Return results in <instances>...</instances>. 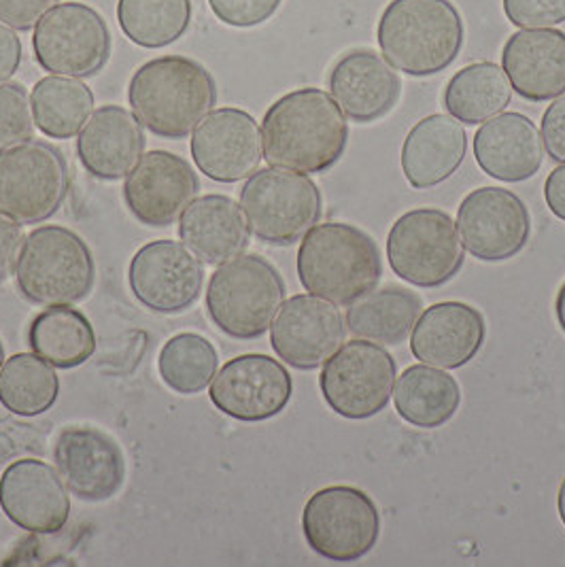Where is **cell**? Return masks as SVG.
<instances>
[{"instance_id":"8d00e7d4","label":"cell","mask_w":565,"mask_h":567,"mask_svg":"<svg viewBox=\"0 0 565 567\" xmlns=\"http://www.w3.org/2000/svg\"><path fill=\"white\" fill-rule=\"evenodd\" d=\"M282 0H208L213 16L232 28H254L268 22Z\"/></svg>"},{"instance_id":"5bb4252c","label":"cell","mask_w":565,"mask_h":567,"mask_svg":"<svg viewBox=\"0 0 565 567\" xmlns=\"http://www.w3.org/2000/svg\"><path fill=\"white\" fill-rule=\"evenodd\" d=\"M294 383L285 365L249 353L228 361L210 381V402L236 421L259 423L285 411Z\"/></svg>"},{"instance_id":"484cf974","label":"cell","mask_w":565,"mask_h":567,"mask_svg":"<svg viewBox=\"0 0 565 567\" xmlns=\"http://www.w3.org/2000/svg\"><path fill=\"white\" fill-rule=\"evenodd\" d=\"M468 152V134L449 115L434 113L412 126L402 145V173L412 189H432L451 179Z\"/></svg>"},{"instance_id":"7c38bea8","label":"cell","mask_w":565,"mask_h":567,"mask_svg":"<svg viewBox=\"0 0 565 567\" xmlns=\"http://www.w3.org/2000/svg\"><path fill=\"white\" fill-rule=\"evenodd\" d=\"M398 377V363L383 347L356 338L323 363L319 388L338 416L363 421L386 411Z\"/></svg>"},{"instance_id":"ffe728a7","label":"cell","mask_w":565,"mask_h":567,"mask_svg":"<svg viewBox=\"0 0 565 567\" xmlns=\"http://www.w3.org/2000/svg\"><path fill=\"white\" fill-rule=\"evenodd\" d=\"M53 462L66 489L83 502L113 497L126 476L122 449L92 427L64 430L55 440Z\"/></svg>"},{"instance_id":"7402d4cb","label":"cell","mask_w":565,"mask_h":567,"mask_svg":"<svg viewBox=\"0 0 565 567\" xmlns=\"http://www.w3.org/2000/svg\"><path fill=\"white\" fill-rule=\"evenodd\" d=\"M502 71L514 92L530 103L565 94V32L557 28L518 30L502 50Z\"/></svg>"},{"instance_id":"f546056e","label":"cell","mask_w":565,"mask_h":567,"mask_svg":"<svg viewBox=\"0 0 565 567\" xmlns=\"http://www.w3.org/2000/svg\"><path fill=\"white\" fill-rule=\"evenodd\" d=\"M423 309L419 296L404 287H386L370 291L347 309V330L356 338L400 344L411 334Z\"/></svg>"},{"instance_id":"8992f818","label":"cell","mask_w":565,"mask_h":567,"mask_svg":"<svg viewBox=\"0 0 565 567\" xmlns=\"http://www.w3.org/2000/svg\"><path fill=\"white\" fill-rule=\"evenodd\" d=\"M20 291L43 307H69L94 285V259L78 234L43 226L28 234L16 266Z\"/></svg>"},{"instance_id":"bcb514c9","label":"cell","mask_w":565,"mask_h":567,"mask_svg":"<svg viewBox=\"0 0 565 567\" xmlns=\"http://www.w3.org/2000/svg\"><path fill=\"white\" fill-rule=\"evenodd\" d=\"M2 361H4V353H2V344H0V368H2Z\"/></svg>"},{"instance_id":"d6986e66","label":"cell","mask_w":565,"mask_h":567,"mask_svg":"<svg viewBox=\"0 0 565 567\" xmlns=\"http://www.w3.org/2000/svg\"><path fill=\"white\" fill-rule=\"evenodd\" d=\"M0 508L30 534H58L71 515V499L52 465L20 460L0 478Z\"/></svg>"},{"instance_id":"83f0119b","label":"cell","mask_w":565,"mask_h":567,"mask_svg":"<svg viewBox=\"0 0 565 567\" xmlns=\"http://www.w3.org/2000/svg\"><path fill=\"white\" fill-rule=\"evenodd\" d=\"M396 413L419 430L446 425L462 404L460 383L436 365L417 363L402 372L393 391Z\"/></svg>"},{"instance_id":"b9f144b4","label":"cell","mask_w":565,"mask_h":567,"mask_svg":"<svg viewBox=\"0 0 565 567\" xmlns=\"http://www.w3.org/2000/svg\"><path fill=\"white\" fill-rule=\"evenodd\" d=\"M22 64V41L16 30L0 22V83L13 78Z\"/></svg>"},{"instance_id":"4fadbf2b","label":"cell","mask_w":565,"mask_h":567,"mask_svg":"<svg viewBox=\"0 0 565 567\" xmlns=\"http://www.w3.org/2000/svg\"><path fill=\"white\" fill-rule=\"evenodd\" d=\"M463 247L481 261H506L521 254L532 236L525 203L502 187H479L458 208Z\"/></svg>"},{"instance_id":"44dd1931","label":"cell","mask_w":565,"mask_h":567,"mask_svg":"<svg viewBox=\"0 0 565 567\" xmlns=\"http://www.w3.org/2000/svg\"><path fill=\"white\" fill-rule=\"evenodd\" d=\"M483 312L465 302H438L414 323L411 353L414 360L444 370H458L474 360L485 344Z\"/></svg>"},{"instance_id":"9a60e30c","label":"cell","mask_w":565,"mask_h":567,"mask_svg":"<svg viewBox=\"0 0 565 567\" xmlns=\"http://www.w3.org/2000/svg\"><path fill=\"white\" fill-rule=\"evenodd\" d=\"M130 289L134 298L155 312L173 315L189 309L205 284V268L185 245L155 240L138 249L130 261Z\"/></svg>"},{"instance_id":"8fae6325","label":"cell","mask_w":565,"mask_h":567,"mask_svg":"<svg viewBox=\"0 0 565 567\" xmlns=\"http://www.w3.org/2000/svg\"><path fill=\"white\" fill-rule=\"evenodd\" d=\"M69 168L62 154L43 141H24L0 152V215L20 226L41 224L62 207Z\"/></svg>"},{"instance_id":"d6a6232c","label":"cell","mask_w":565,"mask_h":567,"mask_svg":"<svg viewBox=\"0 0 565 567\" xmlns=\"http://www.w3.org/2000/svg\"><path fill=\"white\" fill-rule=\"evenodd\" d=\"M117 24L134 45L162 50L187 32L192 0H117Z\"/></svg>"},{"instance_id":"2e32d148","label":"cell","mask_w":565,"mask_h":567,"mask_svg":"<svg viewBox=\"0 0 565 567\" xmlns=\"http://www.w3.org/2000/svg\"><path fill=\"white\" fill-rule=\"evenodd\" d=\"M198 194V177L177 154L155 150L143 155L124 183L132 217L152 228L175 224Z\"/></svg>"},{"instance_id":"d590c367","label":"cell","mask_w":565,"mask_h":567,"mask_svg":"<svg viewBox=\"0 0 565 567\" xmlns=\"http://www.w3.org/2000/svg\"><path fill=\"white\" fill-rule=\"evenodd\" d=\"M32 106L20 83L0 85V152L20 145L32 136Z\"/></svg>"},{"instance_id":"3957f363","label":"cell","mask_w":565,"mask_h":567,"mask_svg":"<svg viewBox=\"0 0 565 567\" xmlns=\"http://www.w3.org/2000/svg\"><path fill=\"white\" fill-rule=\"evenodd\" d=\"M377 39L396 71L430 78L458 60L465 27L451 0H391L379 20Z\"/></svg>"},{"instance_id":"9c48e42d","label":"cell","mask_w":565,"mask_h":567,"mask_svg":"<svg viewBox=\"0 0 565 567\" xmlns=\"http://www.w3.org/2000/svg\"><path fill=\"white\" fill-rule=\"evenodd\" d=\"M302 534L319 557L353 564L381 538V513L366 491L332 485L310 495L302 513Z\"/></svg>"},{"instance_id":"836d02e7","label":"cell","mask_w":565,"mask_h":567,"mask_svg":"<svg viewBox=\"0 0 565 567\" xmlns=\"http://www.w3.org/2000/svg\"><path fill=\"white\" fill-rule=\"evenodd\" d=\"M60 383L53 365L34 353H18L0 370V404L9 413L37 416L50 411Z\"/></svg>"},{"instance_id":"1f68e13d","label":"cell","mask_w":565,"mask_h":567,"mask_svg":"<svg viewBox=\"0 0 565 567\" xmlns=\"http://www.w3.org/2000/svg\"><path fill=\"white\" fill-rule=\"evenodd\" d=\"M32 117L50 138H73L94 113L92 90L75 78H45L32 87Z\"/></svg>"},{"instance_id":"f35d334b","label":"cell","mask_w":565,"mask_h":567,"mask_svg":"<svg viewBox=\"0 0 565 567\" xmlns=\"http://www.w3.org/2000/svg\"><path fill=\"white\" fill-rule=\"evenodd\" d=\"M540 138L548 157L557 164H565V94L544 111Z\"/></svg>"},{"instance_id":"d4e9b609","label":"cell","mask_w":565,"mask_h":567,"mask_svg":"<svg viewBox=\"0 0 565 567\" xmlns=\"http://www.w3.org/2000/svg\"><path fill=\"white\" fill-rule=\"evenodd\" d=\"M474 157L483 173L504 183L532 179L542 166V138L523 113H500L474 134Z\"/></svg>"},{"instance_id":"ab89813d","label":"cell","mask_w":565,"mask_h":567,"mask_svg":"<svg viewBox=\"0 0 565 567\" xmlns=\"http://www.w3.org/2000/svg\"><path fill=\"white\" fill-rule=\"evenodd\" d=\"M60 0H0V22L13 30H30Z\"/></svg>"},{"instance_id":"4316f807","label":"cell","mask_w":565,"mask_h":567,"mask_svg":"<svg viewBox=\"0 0 565 567\" xmlns=\"http://www.w3.org/2000/svg\"><path fill=\"white\" fill-rule=\"evenodd\" d=\"M179 236L196 258L219 266L247 249L249 226L243 208L232 198L208 194L185 208L179 217Z\"/></svg>"},{"instance_id":"277c9868","label":"cell","mask_w":565,"mask_h":567,"mask_svg":"<svg viewBox=\"0 0 565 567\" xmlns=\"http://www.w3.org/2000/svg\"><path fill=\"white\" fill-rule=\"evenodd\" d=\"M298 279L310 296L349 307L383 277L381 251L353 224L328 221L310 228L298 249Z\"/></svg>"},{"instance_id":"4dcf8cb0","label":"cell","mask_w":565,"mask_h":567,"mask_svg":"<svg viewBox=\"0 0 565 567\" xmlns=\"http://www.w3.org/2000/svg\"><path fill=\"white\" fill-rule=\"evenodd\" d=\"M28 344L34 355L53 368H78L96 351V336L90 321L75 309L53 307L34 317Z\"/></svg>"},{"instance_id":"ba28073f","label":"cell","mask_w":565,"mask_h":567,"mask_svg":"<svg viewBox=\"0 0 565 567\" xmlns=\"http://www.w3.org/2000/svg\"><path fill=\"white\" fill-rule=\"evenodd\" d=\"M387 259L402 281L434 289L463 266V243L455 221L440 208H412L396 219L387 236Z\"/></svg>"},{"instance_id":"30bf717a","label":"cell","mask_w":565,"mask_h":567,"mask_svg":"<svg viewBox=\"0 0 565 567\" xmlns=\"http://www.w3.org/2000/svg\"><path fill=\"white\" fill-rule=\"evenodd\" d=\"M39 66L58 78H92L111 55V32L103 16L83 2H60L32 32Z\"/></svg>"},{"instance_id":"60d3db41","label":"cell","mask_w":565,"mask_h":567,"mask_svg":"<svg viewBox=\"0 0 565 567\" xmlns=\"http://www.w3.org/2000/svg\"><path fill=\"white\" fill-rule=\"evenodd\" d=\"M24 247V234L18 221L0 215V281H4L18 266Z\"/></svg>"},{"instance_id":"603a6c76","label":"cell","mask_w":565,"mask_h":567,"mask_svg":"<svg viewBox=\"0 0 565 567\" xmlns=\"http://www.w3.org/2000/svg\"><path fill=\"white\" fill-rule=\"evenodd\" d=\"M340 111L358 122L372 124L398 104L402 81L381 55L372 50L345 53L328 79Z\"/></svg>"},{"instance_id":"ac0fdd59","label":"cell","mask_w":565,"mask_h":567,"mask_svg":"<svg viewBox=\"0 0 565 567\" xmlns=\"http://www.w3.org/2000/svg\"><path fill=\"white\" fill-rule=\"evenodd\" d=\"M345 319L336 305L317 296H294L270 326L275 353L296 370H315L345 342Z\"/></svg>"},{"instance_id":"7bdbcfd3","label":"cell","mask_w":565,"mask_h":567,"mask_svg":"<svg viewBox=\"0 0 565 567\" xmlns=\"http://www.w3.org/2000/svg\"><path fill=\"white\" fill-rule=\"evenodd\" d=\"M544 200L548 210L565 221V164L551 171V175L544 181Z\"/></svg>"},{"instance_id":"74e56055","label":"cell","mask_w":565,"mask_h":567,"mask_svg":"<svg viewBox=\"0 0 565 567\" xmlns=\"http://www.w3.org/2000/svg\"><path fill=\"white\" fill-rule=\"evenodd\" d=\"M513 27L523 30L553 28L565 22V0H502Z\"/></svg>"},{"instance_id":"f6af8a7d","label":"cell","mask_w":565,"mask_h":567,"mask_svg":"<svg viewBox=\"0 0 565 567\" xmlns=\"http://www.w3.org/2000/svg\"><path fill=\"white\" fill-rule=\"evenodd\" d=\"M557 513H559V518H562L565 527V478L559 485V491H557Z\"/></svg>"},{"instance_id":"f1b7e54d","label":"cell","mask_w":565,"mask_h":567,"mask_svg":"<svg viewBox=\"0 0 565 567\" xmlns=\"http://www.w3.org/2000/svg\"><path fill=\"white\" fill-rule=\"evenodd\" d=\"M511 101L513 87L506 73L489 60L463 66L446 83L442 94L446 113L465 126H476L500 115Z\"/></svg>"},{"instance_id":"e575fe53","label":"cell","mask_w":565,"mask_h":567,"mask_svg":"<svg viewBox=\"0 0 565 567\" xmlns=\"http://www.w3.org/2000/svg\"><path fill=\"white\" fill-rule=\"evenodd\" d=\"M217 351L198 334L171 338L160 351V377L181 395H194L210 385L217 374Z\"/></svg>"},{"instance_id":"e0dca14e","label":"cell","mask_w":565,"mask_h":567,"mask_svg":"<svg viewBox=\"0 0 565 567\" xmlns=\"http://www.w3.org/2000/svg\"><path fill=\"white\" fill-rule=\"evenodd\" d=\"M189 150L203 175L217 183L249 179L264 157L256 120L234 106L210 111L194 130Z\"/></svg>"},{"instance_id":"7a4b0ae2","label":"cell","mask_w":565,"mask_h":567,"mask_svg":"<svg viewBox=\"0 0 565 567\" xmlns=\"http://www.w3.org/2000/svg\"><path fill=\"white\" fill-rule=\"evenodd\" d=\"M129 101L141 126L160 138L179 141L213 111L217 87L201 62L185 55H162L134 71Z\"/></svg>"},{"instance_id":"cb8c5ba5","label":"cell","mask_w":565,"mask_h":567,"mask_svg":"<svg viewBox=\"0 0 565 567\" xmlns=\"http://www.w3.org/2000/svg\"><path fill=\"white\" fill-rule=\"evenodd\" d=\"M145 152V132L134 113L106 104L92 113L78 138L79 162L103 181L129 177Z\"/></svg>"},{"instance_id":"52a82bcc","label":"cell","mask_w":565,"mask_h":567,"mask_svg":"<svg viewBox=\"0 0 565 567\" xmlns=\"http://www.w3.org/2000/svg\"><path fill=\"white\" fill-rule=\"evenodd\" d=\"M321 207L323 200L315 181L275 166L256 171L240 189V208L249 233L277 247L302 240L321 219Z\"/></svg>"},{"instance_id":"ee69618b","label":"cell","mask_w":565,"mask_h":567,"mask_svg":"<svg viewBox=\"0 0 565 567\" xmlns=\"http://www.w3.org/2000/svg\"><path fill=\"white\" fill-rule=\"evenodd\" d=\"M555 317H557V323H559V328L564 330L565 334V281L559 287L557 298H555Z\"/></svg>"},{"instance_id":"6da1fadb","label":"cell","mask_w":565,"mask_h":567,"mask_svg":"<svg viewBox=\"0 0 565 567\" xmlns=\"http://www.w3.org/2000/svg\"><path fill=\"white\" fill-rule=\"evenodd\" d=\"M349 143L347 115L319 87L281 96L264 115L261 145L270 166L302 175L328 173Z\"/></svg>"},{"instance_id":"5b68a950","label":"cell","mask_w":565,"mask_h":567,"mask_svg":"<svg viewBox=\"0 0 565 567\" xmlns=\"http://www.w3.org/2000/svg\"><path fill=\"white\" fill-rule=\"evenodd\" d=\"M285 300L279 270L261 256H238L213 272L206 310L224 334L254 340L268 332Z\"/></svg>"}]
</instances>
